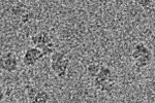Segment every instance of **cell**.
<instances>
[{
	"label": "cell",
	"instance_id": "4fadbf2b",
	"mask_svg": "<svg viewBox=\"0 0 155 103\" xmlns=\"http://www.w3.org/2000/svg\"><path fill=\"white\" fill-rule=\"evenodd\" d=\"M5 98V93H4V90H3V87L2 85L0 84V102H2Z\"/></svg>",
	"mask_w": 155,
	"mask_h": 103
},
{
	"label": "cell",
	"instance_id": "30bf717a",
	"mask_svg": "<svg viewBox=\"0 0 155 103\" xmlns=\"http://www.w3.org/2000/svg\"><path fill=\"white\" fill-rule=\"evenodd\" d=\"M39 89H41L39 87L33 86V85H26L25 86V93H26L27 100L30 101L31 99H33L35 97V95L37 94V92L39 91Z\"/></svg>",
	"mask_w": 155,
	"mask_h": 103
},
{
	"label": "cell",
	"instance_id": "8fae6325",
	"mask_svg": "<svg viewBox=\"0 0 155 103\" xmlns=\"http://www.w3.org/2000/svg\"><path fill=\"white\" fill-rule=\"evenodd\" d=\"M33 18H34V14L31 11H28L26 14H24L23 16L20 18V20H21L22 24H27V23H29L30 21H32Z\"/></svg>",
	"mask_w": 155,
	"mask_h": 103
},
{
	"label": "cell",
	"instance_id": "7a4b0ae2",
	"mask_svg": "<svg viewBox=\"0 0 155 103\" xmlns=\"http://www.w3.org/2000/svg\"><path fill=\"white\" fill-rule=\"evenodd\" d=\"M116 77L111 68L101 65L98 74L93 80V86L101 92L112 93L116 86Z\"/></svg>",
	"mask_w": 155,
	"mask_h": 103
},
{
	"label": "cell",
	"instance_id": "52a82bcc",
	"mask_svg": "<svg viewBox=\"0 0 155 103\" xmlns=\"http://www.w3.org/2000/svg\"><path fill=\"white\" fill-rule=\"evenodd\" d=\"M28 6L26 5V3L22 1H19L17 3H15L14 5L11 6V9H9V12L12 17L15 18H21L24 14H26L28 11Z\"/></svg>",
	"mask_w": 155,
	"mask_h": 103
},
{
	"label": "cell",
	"instance_id": "3957f363",
	"mask_svg": "<svg viewBox=\"0 0 155 103\" xmlns=\"http://www.w3.org/2000/svg\"><path fill=\"white\" fill-rule=\"evenodd\" d=\"M30 43L42 52L45 57H50L55 52V46L52 37L47 31H39L30 37Z\"/></svg>",
	"mask_w": 155,
	"mask_h": 103
},
{
	"label": "cell",
	"instance_id": "9c48e42d",
	"mask_svg": "<svg viewBox=\"0 0 155 103\" xmlns=\"http://www.w3.org/2000/svg\"><path fill=\"white\" fill-rule=\"evenodd\" d=\"M101 64H98V63L89 64L86 68V71H87L88 76L91 77V79H95L96 75L98 74L99 70H101Z\"/></svg>",
	"mask_w": 155,
	"mask_h": 103
},
{
	"label": "cell",
	"instance_id": "7c38bea8",
	"mask_svg": "<svg viewBox=\"0 0 155 103\" xmlns=\"http://www.w3.org/2000/svg\"><path fill=\"white\" fill-rule=\"evenodd\" d=\"M137 3H139L141 6H143V7H148L150 4L152 3V1H150V0H139V1H137Z\"/></svg>",
	"mask_w": 155,
	"mask_h": 103
},
{
	"label": "cell",
	"instance_id": "ba28073f",
	"mask_svg": "<svg viewBox=\"0 0 155 103\" xmlns=\"http://www.w3.org/2000/svg\"><path fill=\"white\" fill-rule=\"evenodd\" d=\"M50 100H51L50 93L41 88L39 91L37 92V94L35 95V97L28 101V103H49Z\"/></svg>",
	"mask_w": 155,
	"mask_h": 103
},
{
	"label": "cell",
	"instance_id": "8992f818",
	"mask_svg": "<svg viewBox=\"0 0 155 103\" xmlns=\"http://www.w3.org/2000/svg\"><path fill=\"white\" fill-rule=\"evenodd\" d=\"M45 56L42 54V52L39 49H37L35 47H29L26 49V51L24 53L23 59V65L26 67H33L41 61V59H44Z\"/></svg>",
	"mask_w": 155,
	"mask_h": 103
},
{
	"label": "cell",
	"instance_id": "5b68a950",
	"mask_svg": "<svg viewBox=\"0 0 155 103\" xmlns=\"http://www.w3.org/2000/svg\"><path fill=\"white\" fill-rule=\"evenodd\" d=\"M19 67V60L14 52H6L0 56V70L12 73Z\"/></svg>",
	"mask_w": 155,
	"mask_h": 103
},
{
	"label": "cell",
	"instance_id": "6da1fadb",
	"mask_svg": "<svg viewBox=\"0 0 155 103\" xmlns=\"http://www.w3.org/2000/svg\"><path fill=\"white\" fill-rule=\"evenodd\" d=\"M71 60L67 58L66 53L63 51H55L50 56V69L55 74V76L60 79L66 77Z\"/></svg>",
	"mask_w": 155,
	"mask_h": 103
},
{
	"label": "cell",
	"instance_id": "277c9868",
	"mask_svg": "<svg viewBox=\"0 0 155 103\" xmlns=\"http://www.w3.org/2000/svg\"><path fill=\"white\" fill-rule=\"evenodd\" d=\"M131 57L134 60V66L137 70L147 67L152 61L151 51L142 42L136 44L134 51H132Z\"/></svg>",
	"mask_w": 155,
	"mask_h": 103
}]
</instances>
